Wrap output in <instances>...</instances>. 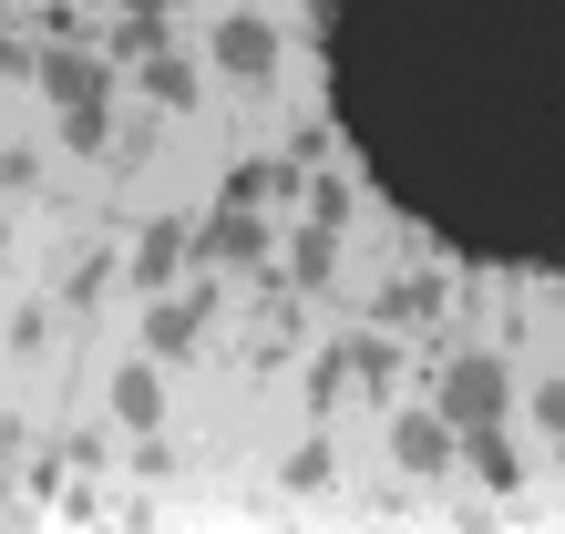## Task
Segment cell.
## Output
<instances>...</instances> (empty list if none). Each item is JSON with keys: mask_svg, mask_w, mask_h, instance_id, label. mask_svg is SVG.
Here are the masks:
<instances>
[{"mask_svg": "<svg viewBox=\"0 0 565 534\" xmlns=\"http://www.w3.org/2000/svg\"><path fill=\"white\" fill-rule=\"evenodd\" d=\"M329 104L431 237L565 267V0H340Z\"/></svg>", "mask_w": 565, "mask_h": 534, "instance_id": "obj_1", "label": "cell"}, {"mask_svg": "<svg viewBox=\"0 0 565 534\" xmlns=\"http://www.w3.org/2000/svg\"><path fill=\"white\" fill-rule=\"evenodd\" d=\"M504 412H514L504 360H483V350L443 360V421H452V431H483V421H504Z\"/></svg>", "mask_w": 565, "mask_h": 534, "instance_id": "obj_2", "label": "cell"}, {"mask_svg": "<svg viewBox=\"0 0 565 534\" xmlns=\"http://www.w3.org/2000/svg\"><path fill=\"white\" fill-rule=\"evenodd\" d=\"M31 83L62 104V124L73 114H104V93H114V62H93V52H31Z\"/></svg>", "mask_w": 565, "mask_h": 534, "instance_id": "obj_3", "label": "cell"}, {"mask_svg": "<svg viewBox=\"0 0 565 534\" xmlns=\"http://www.w3.org/2000/svg\"><path fill=\"white\" fill-rule=\"evenodd\" d=\"M216 73H237V83H268L278 73V31L268 21H257V11H237V21H216Z\"/></svg>", "mask_w": 565, "mask_h": 534, "instance_id": "obj_4", "label": "cell"}, {"mask_svg": "<svg viewBox=\"0 0 565 534\" xmlns=\"http://www.w3.org/2000/svg\"><path fill=\"white\" fill-rule=\"evenodd\" d=\"M452 442H462V431L443 412H412L402 431H391V462H402V473H452Z\"/></svg>", "mask_w": 565, "mask_h": 534, "instance_id": "obj_5", "label": "cell"}, {"mask_svg": "<svg viewBox=\"0 0 565 534\" xmlns=\"http://www.w3.org/2000/svg\"><path fill=\"white\" fill-rule=\"evenodd\" d=\"M247 206H257V195H247V185H226V206H216V226H206V237H195V247H206L216 267H247L257 247H268V237H257V216H247Z\"/></svg>", "mask_w": 565, "mask_h": 534, "instance_id": "obj_6", "label": "cell"}, {"mask_svg": "<svg viewBox=\"0 0 565 534\" xmlns=\"http://www.w3.org/2000/svg\"><path fill=\"white\" fill-rule=\"evenodd\" d=\"M462 462H473V483H493V493H514V483H524V462H514V442H504V421L462 431Z\"/></svg>", "mask_w": 565, "mask_h": 534, "instance_id": "obj_7", "label": "cell"}, {"mask_svg": "<svg viewBox=\"0 0 565 534\" xmlns=\"http://www.w3.org/2000/svg\"><path fill=\"white\" fill-rule=\"evenodd\" d=\"M185 247H195L185 226H175V216H154V226H145V247H135V278H145V288H164V278L185 267Z\"/></svg>", "mask_w": 565, "mask_h": 534, "instance_id": "obj_8", "label": "cell"}, {"mask_svg": "<svg viewBox=\"0 0 565 534\" xmlns=\"http://www.w3.org/2000/svg\"><path fill=\"white\" fill-rule=\"evenodd\" d=\"M114 412H124V431H154V421H164V381H154V371H124V381H114Z\"/></svg>", "mask_w": 565, "mask_h": 534, "instance_id": "obj_9", "label": "cell"}, {"mask_svg": "<svg viewBox=\"0 0 565 534\" xmlns=\"http://www.w3.org/2000/svg\"><path fill=\"white\" fill-rule=\"evenodd\" d=\"M145 93H154V104H195V62L154 42V52H145Z\"/></svg>", "mask_w": 565, "mask_h": 534, "instance_id": "obj_10", "label": "cell"}, {"mask_svg": "<svg viewBox=\"0 0 565 534\" xmlns=\"http://www.w3.org/2000/svg\"><path fill=\"white\" fill-rule=\"evenodd\" d=\"M195 340H206V309H195V298H164V309H154V350L175 360V350H195Z\"/></svg>", "mask_w": 565, "mask_h": 534, "instance_id": "obj_11", "label": "cell"}, {"mask_svg": "<svg viewBox=\"0 0 565 534\" xmlns=\"http://www.w3.org/2000/svg\"><path fill=\"white\" fill-rule=\"evenodd\" d=\"M329 257H340V226H329V216H319V226H309V237H298V247H288V267H298V288H319V278H329Z\"/></svg>", "mask_w": 565, "mask_h": 534, "instance_id": "obj_12", "label": "cell"}, {"mask_svg": "<svg viewBox=\"0 0 565 534\" xmlns=\"http://www.w3.org/2000/svg\"><path fill=\"white\" fill-rule=\"evenodd\" d=\"M431 309H443V288H431V278H402V288L381 298V319H431Z\"/></svg>", "mask_w": 565, "mask_h": 534, "instance_id": "obj_13", "label": "cell"}, {"mask_svg": "<svg viewBox=\"0 0 565 534\" xmlns=\"http://www.w3.org/2000/svg\"><path fill=\"white\" fill-rule=\"evenodd\" d=\"M340 360H350V381H360V371H371V381H391V371H402V350H391L381 329H371V340H350Z\"/></svg>", "mask_w": 565, "mask_h": 534, "instance_id": "obj_14", "label": "cell"}, {"mask_svg": "<svg viewBox=\"0 0 565 534\" xmlns=\"http://www.w3.org/2000/svg\"><path fill=\"white\" fill-rule=\"evenodd\" d=\"M288 483L319 493V483H329V442H298V452H288Z\"/></svg>", "mask_w": 565, "mask_h": 534, "instance_id": "obj_15", "label": "cell"}, {"mask_svg": "<svg viewBox=\"0 0 565 534\" xmlns=\"http://www.w3.org/2000/svg\"><path fill=\"white\" fill-rule=\"evenodd\" d=\"M535 421H545L555 442H565V381H535Z\"/></svg>", "mask_w": 565, "mask_h": 534, "instance_id": "obj_16", "label": "cell"}, {"mask_svg": "<svg viewBox=\"0 0 565 534\" xmlns=\"http://www.w3.org/2000/svg\"><path fill=\"white\" fill-rule=\"evenodd\" d=\"M124 11H164V0H124Z\"/></svg>", "mask_w": 565, "mask_h": 534, "instance_id": "obj_17", "label": "cell"}, {"mask_svg": "<svg viewBox=\"0 0 565 534\" xmlns=\"http://www.w3.org/2000/svg\"><path fill=\"white\" fill-rule=\"evenodd\" d=\"M309 11H319V21H329V11H340V0H309Z\"/></svg>", "mask_w": 565, "mask_h": 534, "instance_id": "obj_18", "label": "cell"}]
</instances>
